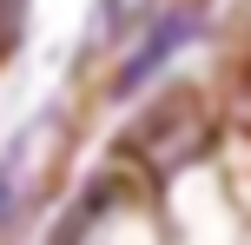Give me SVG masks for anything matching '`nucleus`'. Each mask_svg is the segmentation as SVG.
<instances>
[{
    "label": "nucleus",
    "instance_id": "2",
    "mask_svg": "<svg viewBox=\"0 0 251 245\" xmlns=\"http://www.w3.org/2000/svg\"><path fill=\"white\" fill-rule=\"evenodd\" d=\"M47 133H53V119L26 139L20 133V146H13L7 159H0V232L7 225H20L26 212H33V199H40V186H47V172H53V146H47Z\"/></svg>",
    "mask_w": 251,
    "mask_h": 245
},
{
    "label": "nucleus",
    "instance_id": "3",
    "mask_svg": "<svg viewBox=\"0 0 251 245\" xmlns=\"http://www.w3.org/2000/svg\"><path fill=\"white\" fill-rule=\"evenodd\" d=\"M192 33H199V7H172V13H165V20H159V27L146 33V47H139L132 60L119 66V93H132V86H139L146 73H159V66L172 60V53L185 47Z\"/></svg>",
    "mask_w": 251,
    "mask_h": 245
},
{
    "label": "nucleus",
    "instance_id": "1",
    "mask_svg": "<svg viewBox=\"0 0 251 245\" xmlns=\"http://www.w3.org/2000/svg\"><path fill=\"white\" fill-rule=\"evenodd\" d=\"M205 139H212V113H205V100L192 86H172L165 100H152L146 113H139L132 126V159L146 172H172L185 166V159L205 153Z\"/></svg>",
    "mask_w": 251,
    "mask_h": 245
},
{
    "label": "nucleus",
    "instance_id": "4",
    "mask_svg": "<svg viewBox=\"0 0 251 245\" xmlns=\"http://www.w3.org/2000/svg\"><path fill=\"white\" fill-rule=\"evenodd\" d=\"M146 7H152V0H100V13H106V27H113V33L139 27V20H146Z\"/></svg>",
    "mask_w": 251,
    "mask_h": 245
}]
</instances>
